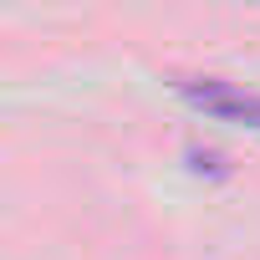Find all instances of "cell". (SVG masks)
<instances>
[{
  "label": "cell",
  "instance_id": "obj_1",
  "mask_svg": "<svg viewBox=\"0 0 260 260\" xmlns=\"http://www.w3.org/2000/svg\"><path fill=\"white\" fill-rule=\"evenodd\" d=\"M174 92L194 112H204V117L240 122L250 133H260V92H250L240 82H224V77H174Z\"/></svg>",
  "mask_w": 260,
  "mask_h": 260
}]
</instances>
